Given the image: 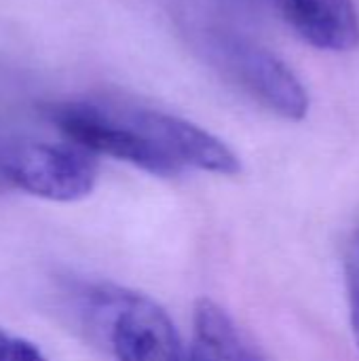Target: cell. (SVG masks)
<instances>
[{
	"instance_id": "obj_1",
	"label": "cell",
	"mask_w": 359,
	"mask_h": 361,
	"mask_svg": "<svg viewBox=\"0 0 359 361\" xmlns=\"http://www.w3.org/2000/svg\"><path fill=\"white\" fill-rule=\"evenodd\" d=\"M49 118L68 142L93 157L104 154L161 178L184 171L180 116L129 102L74 99L51 106Z\"/></svg>"
},
{
	"instance_id": "obj_2",
	"label": "cell",
	"mask_w": 359,
	"mask_h": 361,
	"mask_svg": "<svg viewBox=\"0 0 359 361\" xmlns=\"http://www.w3.org/2000/svg\"><path fill=\"white\" fill-rule=\"evenodd\" d=\"M78 294L89 330L116 361H188L176 324L146 294L110 283L85 286Z\"/></svg>"
},
{
	"instance_id": "obj_3",
	"label": "cell",
	"mask_w": 359,
	"mask_h": 361,
	"mask_svg": "<svg viewBox=\"0 0 359 361\" xmlns=\"http://www.w3.org/2000/svg\"><path fill=\"white\" fill-rule=\"evenodd\" d=\"M197 51L252 99L288 121H303L309 93L294 70L271 49L216 23L190 25Z\"/></svg>"
},
{
	"instance_id": "obj_4",
	"label": "cell",
	"mask_w": 359,
	"mask_h": 361,
	"mask_svg": "<svg viewBox=\"0 0 359 361\" xmlns=\"http://www.w3.org/2000/svg\"><path fill=\"white\" fill-rule=\"evenodd\" d=\"M0 180L25 195L70 203L91 195L97 163L72 142H30L0 154Z\"/></svg>"
},
{
	"instance_id": "obj_5",
	"label": "cell",
	"mask_w": 359,
	"mask_h": 361,
	"mask_svg": "<svg viewBox=\"0 0 359 361\" xmlns=\"http://www.w3.org/2000/svg\"><path fill=\"white\" fill-rule=\"evenodd\" d=\"M288 23L322 51L345 53L359 44V15L353 0H273Z\"/></svg>"
},
{
	"instance_id": "obj_6",
	"label": "cell",
	"mask_w": 359,
	"mask_h": 361,
	"mask_svg": "<svg viewBox=\"0 0 359 361\" xmlns=\"http://www.w3.org/2000/svg\"><path fill=\"white\" fill-rule=\"evenodd\" d=\"M188 361H264L233 317L214 300L201 298L193 313Z\"/></svg>"
},
{
	"instance_id": "obj_7",
	"label": "cell",
	"mask_w": 359,
	"mask_h": 361,
	"mask_svg": "<svg viewBox=\"0 0 359 361\" xmlns=\"http://www.w3.org/2000/svg\"><path fill=\"white\" fill-rule=\"evenodd\" d=\"M343 271H345V288H347V300H349L351 328H353L355 343L359 347V228H355L347 239Z\"/></svg>"
},
{
	"instance_id": "obj_8",
	"label": "cell",
	"mask_w": 359,
	"mask_h": 361,
	"mask_svg": "<svg viewBox=\"0 0 359 361\" xmlns=\"http://www.w3.org/2000/svg\"><path fill=\"white\" fill-rule=\"evenodd\" d=\"M0 361H47V357L30 341L0 330Z\"/></svg>"
}]
</instances>
